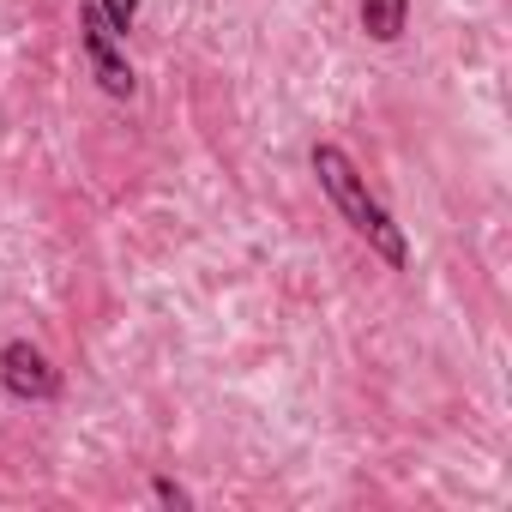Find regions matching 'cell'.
<instances>
[{"label":"cell","mask_w":512,"mask_h":512,"mask_svg":"<svg viewBox=\"0 0 512 512\" xmlns=\"http://www.w3.org/2000/svg\"><path fill=\"white\" fill-rule=\"evenodd\" d=\"M151 494H157L163 506H193V494H187L181 482H169V476H157V482H151Z\"/></svg>","instance_id":"cell-6"},{"label":"cell","mask_w":512,"mask_h":512,"mask_svg":"<svg viewBox=\"0 0 512 512\" xmlns=\"http://www.w3.org/2000/svg\"><path fill=\"white\" fill-rule=\"evenodd\" d=\"M404 19H410V0H362V31L374 43H398Z\"/></svg>","instance_id":"cell-4"},{"label":"cell","mask_w":512,"mask_h":512,"mask_svg":"<svg viewBox=\"0 0 512 512\" xmlns=\"http://www.w3.org/2000/svg\"><path fill=\"white\" fill-rule=\"evenodd\" d=\"M314 175H320V187H326V199L338 205V217L368 241V247H380V260H392V266H404V229L386 217V205L368 193V181H362V169L338 151V145H314Z\"/></svg>","instance_id":"cell-1"},{"label":"cell","mask_w":512,"mask_h":512,"mask_svg":"<svg viewBox=\"0 0 512 512\" xmlns=\"http://www.w3.org/2000/svg\"><path fill=\"white\" fill-rule=\"evenodd\" d=\"M0 380H7L13 398H31V404H49L61 392V374L37 344H7L0 350Z\"/></svg>","instance_id":"cell-3"},{"label":"cell","mask_w":512,"mask_h":512,"mask_svg":"<svg viewBox=\"0 0 512 512\" xmlns=\"http://www.w3.org/2000/svg\"><path fill=\"white\" fill-rule=\"evenodd\" d=\"M97 13L109 19V31H115V37H127V31H133V19H139V0H97Z\"/></svg>","instance_id":"cell-5"},{"label":"cell","mask_w":512,"mask_h":512,"mask_svg":"<svg viewBox=\"0 0 512 512\" xmlns=\"http://www.w3.org/2000/svg\"><path fill=\"white\" fill-rule=\"evenodd\" d=\"M79 43H85V61H91V73H97V85H103L109 97H133V67L115 55V31H109V19L97 13V0H85V7H79Z\"/></svg>","instance_id":"cell-2"}]
</instances>
